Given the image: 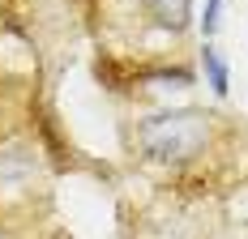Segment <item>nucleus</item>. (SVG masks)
Here are the masks:
<instances>
[{
    "label": "nucleus",
    "mask_w": 248,
    "mask_h": 239,
    "mask_svg": "<svg viewBox=\"0 0 248 239\" xmlns=\"http://www.w3.org/2000/svg\"><path fill=\"white\" fill-rule=\"evenodd\" d=\"M201 69H205V81H210V90H214L218 98L231 90V73H227V60H223V51L214 47L210 39H205V47H201Z\"/></svg>",
    "instance_id": "obj_3"
},
{
    "label": "nucleus",
    "mask_w": 248,
    "mask_h": 239,
    "mask_svg": "<svg viewBox=\"0 0 248 239\" xmlns=\"http://www.w3.org/2000/svg\"><path fill=\"white\" fill-rule=\"evenodd\" d=\"M150 13V22L167 34H184L193 26V0H141Z\"/></svg>",
    "instance_id": "obj_2"
},
{
    "label": "nucleus",
    "mask_w": 248,
    "mask_h": 239,
    "mask_svg": "<svg viewBox=\"0 0 248 239\" xmlns=\"http://www.w3.org/2000/svg\"><path fill=\"white\" fill-rule=\"evenodd\" d=\"M210 141V116L180 107V111H158L137 124V145L154 163H193Z\"/></svg>",
    "instance_id": "obj_1"
},
{
    "label": "nucleus",
    "mask_w": 248,
    "mask_h": 239,
    "mask_svg": "<svg viewBox=\"0 0 248 239\" xmlns=\"http://www.w3.org/2000/svg\"><path fill=\"white\" fill-rule=\"evenodd\" d=\"M218 22H223V0H205V13H201V30H205V39H214Z\"/></svg>",
    "instance_id": "obj_4"
}]
</instances>
